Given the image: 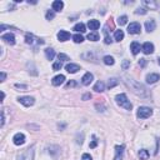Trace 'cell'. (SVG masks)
Instances as JSON below:
<instances>
[{
	"label": "cell",
	"instance_id": "obj_7",
	"mask_svg": "<svg viewBox=\"0 0 160 160\" xmlns=\"http://www.w3.org/2000/svg\"><path fill=\"white\" fill-rule=\"evenodd\" d=\"M13 142H14L15 145H23V144L25 143V135L21 134V133H18V134L14 135Z\"/></svg>",
	"mask_w": 160,
	"mask_h": 160
},
{
	"label": "cell",
	"instance_id": "obj_11",
	"mask_svg": "<svg viewBox=\"0 0 160 160\" xmlns=\"http://www.w3.org/2000/svg\"><path fill=\"white\" fill-rule=\"evenodd\" d=\"M65 69L68 73H70V74H75L78 70H80V66L78 65V64H73V63H70V64H68V65L65 66Z\"/></svg>",
	"mask_w": 160,
	"mask_h": 160
},
{
	"label": "cell",
	"instance_id": "obj_28",
	"mask_svg": "<svg viewBox=\"0 0 160 160\" xmlns=\"http://www.w3.org/2000/svg\"><path fill=\"white\" fill-rule=\"evenodd\" d=\"M88 39L91 40V41H98L99 40V34L96 31H93V33L88 34Z\"/></svg>",
	"mask_w": 160,
	"mask_h": 160
},
{
	"label": "cell",
	"instance_id": "obj_33",
	"mask_svg": "<svg viewBox=\"0 0 160 160\" xmlns=\"http://www.w3.org/2000/svg\"><path fill=\"white\" fill-rule=\"evenodd\" d=\"M73 39H74V41H75L77 44L83 43V41H84V38H83L81 35H80V34H75V35L73 36Z\"/></svg>",
	"mask_w": 160,
	"mask_h": 160
},
{
	"label": "cell",
	"instance_id": "obj_39",
	"mask_svg": "<svg viewBox=\"0 0 160 160\" xmlns=\"http://www.w3.org/2000/svg\"><path fill=\"white\" fill-rule=\"evenodd\" d=\"M146 64H148V60L146 59H140L139 60V65L142 66V68H144V66L146 65Z\"/></svg>",
	"mask_w": 160,
	"mask_h": 160
},
{
	"label": "cell",
	"instance_id": "obj_35",
	"mask_svg": "<svg viewBox=\"0 0 160 160\" xmlns=\"http://www.w3.org/2000/svg\"><path fill=\"white\" fill-rule=\"evenodd\" d=\"M54 16H55L54 10H49L46 13V20H51V19H54Z\"/></svg>",
	"mask_w": 160,
	"mask_h": 160
},
{
	"label": "cell",
	"instance_id": "obj_4",
	"mask_svg": "<svg viewBox=\"0 0 160 160\" xmlns=\"http://www.w3.org/2000/svg\"><path fill=\"white\" fill-rule=\"evenodd\" d=\"M18 160H34V149H26L25 153L20 154L18 157Z\"/></svg>",
	"mask_w": 160,
	"mask_h": 160
},
{
	"label": "cell",
	"instance_id": "obj_22",
	"mask_svg": "<svg viewBox=\"0 0 160 160\" xmlns=\"http://www.w3.org/2000/svg\"><path fill=\"white\" fill-rule=\"evenodd\" d=\"M45 56H46L48 60H53V59H54V56H55V51L53 50V49H50V48L45 49Z\"/></svg>",
	"mask_w": 160,
	"mask_h": 160
},
{
	"label": "cell",
	"instance_id": "obj_32",
	"mask_svg": "<svg viewBox=\"0 0 160 160\" xmlns=\"http://www.w3.org/2000/svg\"><path fill=\"white\" fill-rule=\"evenodd\" d=\"M126 23H128V16H125V15H123V16H120L118 19V24L119 25H125Z\"/></svg>",
	"mask_w": 160,
	"mask_h": 160
},
{
	"label": "cell",
	"instance_id": "obj_30",
	"mask_svg": "<svg viewBox=\"0 0 160 160\" xmlns=\"http://www.w3.org/2000/svg\"><path fill=\"white\" fill-rule=\"evenodd\" d=\"M143 4H144V5H146L148 8H150V9H157V8H158L157 3H154V1H146V0H144Z\"/></svg>",
	"mask_w": 160,
	"mask_h": 160
},
{
	"label": "cell",
	"instance_id": "obj_27",
	"mask_svg": "<svg viewBox=\"0 0 160 160\" xmlns=\"http://www.w3.org/2000/svg\"><path fill=\"white\" fill-rule=\"evenodd\" d=\"M73 30H75V31H78V33H85L86 30H85V25L83 24V23H79V24H77L74 26V29Z\"/></svg>",
	"mask_w": 160,
	"mask_h": 160
},
{
	"label": "cell",
	"instance_id": "obj_16",
	"mask_svg": "<svg viewBox=\"0 0 160 160\" xmlns=\"http://www.w3.org/2000/svg\"><path fill=\"white\" fill-rule=\"evenodd\" d=\"M51 6H53V10L54 11H60L64 8V3L62 1V0H55Z\"/></svg>",
	"mask_w": 160,
	"mask_h": 160
},
{
	"label": "cell",
	"instance_id": "obj_19",
	"mask_svg": "<svg viewBox=\"0 0 160 160\" xmlns=\"http://www.w3.org/2000/svg\"><path fill=\"white\" fill-rule=\"evenodd\" d=\"M94 90H95V91H98V93H103V91L105 90V84L99 80V81L94 85Z\"/></svg>",
	"mask_w": 160,
	"mask_h": 160
},
{
	"label": "cell",
	"instance_id": "obj_23",
	"mask_svg": "<svg viewBox=\"0 0 160 160\" xmlns=\"http://www.w3.org/2000/svg\"><path fill=\"white\" fill-rule=\"evenodd\" d=\"M114 38H115L116 41H121L124 39V31H123V30H115V33H114Z\"/></svg>",
	"mask_w": 160,
	"mask_h": 160
},
{
	"label": "cell",
	"instance_id": "obj_46",
	"mask_svg": "<svg viewBox=\"0 0 160 160\" xmlns=\"http://www.w3.org/2000/svg\"><path fill=\"white\" fill-rule=\"evenodd\" d=\"M158 63H159V65H160V58L158 59Z\"/></svg>",
	"mask_w": 160,
	"mask_h": 160
},
{
	"label": "cell",
	"instance_id": "obj_37",
	"mask_svg": "<svg viewBox=\"0 0 160 160\" xmlns=\"http://www.w3.org/2000/svg\"><path fill=\"white\" fill-rule=\"evenodd\" d=\"M135 14H142V15H144V14H146V9H144V8H139V9H136L135 10Z\"/></svg>",
	"mask_w": 160,
	"mask_h": 160
},
{
	"label": "cell",
	"instance_id": "obj_17",
	"mask_svg": "<svg viewBox=\"0 0 160 160\" xmlns=\"http://www.w3.org/2000/svg\"><path fill=\"white\" fill-rule=\"evenodd\" d=\"M140 49H142V46H140V44L136 43V41H134V43L130 44V50H131V53H133L134 55L138 54V53L140 51Z\"/></svg>",
	"mask_w": 160,
	"mask_h": 160
},
{
	"label": "cell",
	"instance_id": "obj_18",
	"mask_svg": "<svg viewBox=\"0 0 160 160\" xmlns=\"http://www.w3.org/2000/svg\"><path fill=\"white\" fill-rule=\"evenodd\" d=\"M159 80V74H149V75H146V83H149V84H154V83H157Z\"/></svg>",
	"mask_w": 160,
	"mask_h": 160
},
{
	"label": "cell",
	"instance_id": "obj_36",
	"mask_svg": "<svg viewBox=\"0 0 160 160\" xmlns=\"http://www.w3.org/2000/svg\"><path fill=\"white\" fill-rule=\"evenodd\" d=\"M129 66H130V62H129V60H124L123 64H121V68H123V70H126Z\"/></svg>",
	"mask_w": 160,
	"mask_h": 160
},
{
	"label": "cell",
	"instance_id": "obj_6",
	"mask_svg": "<svg viewBox=\"0 0 160 160\" xmlns=\"http://www.w3.org/2000/svg\"><path fill=\"white\" fill-rule=\"evenodd\" d=\"M18 100L25 106H31V105H34V103H35V99L33 96H21V98H19Z\"/></svg>",
	"mask_w": 160,
	"mask_h": 160
},
{
	"label": "cell",
	"instance_id": "obj_2",
	"mask_svg": "<svg viewBox=\"0 0 160 160\" xmlns=\"http://www.w3.org/2000/svg\"><path fill=\"white\" fill-rule=\"evenodd\" d=\"M115 100H116V104L120 105L121 108H124V109H126V110H131V109H133L131 103L128 100V98H126V95H125V94H119V95H116V96H115Z\"/></svg>",
	"mask_w": 160,
	"mask_h": 160
},
{
	"label": "cell",
	"instance_id": "obj_45",
	"mask_svg": "<svg viewBox=\"0 0 160 160\" xmlns=\"http://www.w3.org/2000/svg\"><path fill=\"white\" fill-rule=\"evenodd\" d=\"M5 78H6V74L3 71V73H1V81H4V80H5Z\"/></svg>",
	"mask_w": 160,
	"mask_h": 160
},
{
	"label": "cell",
	"instance_id": "obj_5",
	"mask_svg": "<svg viewBox=\"0 0 160 160\" xmlns=\"http://www.w3.org/2000/svg\"><path fill=\"white\" fill-rule=\"evenodd\" d=\"M140 30H142V26H140L139 23H130L128 26L129 34H139Z\"/></svg>",
	"mask_w": 160,
	"mask_h": 160
},
{
	"label": "cell",
	"instance_id": "obj_44",
	"mask_svg": "<svg viewBox=\"0 0 160 160\" xmlns=\"http://www.w3.org/2000/svg\"><path fill=\"white\" fill-rule=\"evenodd\" d=\"M96 145H98V142H96V140H94V142L90 144V148H91V149H94V148L96 146Z\"/></svg>",
	"mask_w": 160,
	"mask_h": 160
},
{
	"label": "cell",
	"instance_id": "obj_9",
	"mask_svg": "<svg viewBox=\"0 0 160 160\" xmlns=\"http://www.w3.org/2000/svg\"><path fill=\"white\" fill-rule=\"evenodd\" d=\"M1 40L6 41V43H8V44H10V45H14V44H15V36H14L11 33L4 34V35L1 36Z\"/></svg>",
	"mask_w": 160,
	"mask_h": 160
},
{
	"label": "cell",
	"instance_id": "obj_42",
	"mask_svg": "<svg viewBox=\"0 0 160 160\" xmlns=\"http://www.w3.org/2000/svg\"><path fill=\"white\" fill-rule=\"evenodd\" d=\"M81 160H93V159H91V157H90L89 154H83Z\"/></svg>",
	"mask_w": 160,
	"mask_h": 160
},
{
	"label": "cell",
	"instance_id": "obj_29",
	"mask_svg": "<svg viewBox=\"0 0 160 160\" xmlns=\"http://www.w3.org/2000/svg\"><path fill=\"white\" fill-rule=\"evenodd\" d=\"M118 84H119V80H118V79H115V78H111V79H109V83H108V88H109V89H111V88L116 86Z\"/></svg>",
	"mask_w": 160,
	"mask_h": 160
},
{
	"label": "cell",
	"instance_id": "obj_25",
	"mask_svg": "<svg viewBox=\"0 0 160 160\" xmlns=\"http://www.w3.org/2000/svg\"><path fill=\"white\" fill-rule=\"evenodd\" d=\"M104 34H105V39H104V43L105 44H111V38H110L109 35V29H108V26H105L104 28Z\"/></svg>",
	"mask_w": 160,
	"mask_h": 160
},
{
	"label": "cell",
	"instance_id": "obj_15",
	"mask_svg": "<svg viewBox=\"0 0 160 160\" xmlns=\"http://www.w3.org/2000/svg\"><path fill=\"white\" fill-rule=\"evenodd\" d=\"M91 81H93V74H90V73H86V74L81 78L83 85H89Z\"/></svg>",
	"mask_w": 160,
	"mask_h": 160
},
{
	"label": "cell",
	"instance_id": "obj_38",
	"mask_svg": "<svg viewBox=\"0 0 160 160\" xmlns=\"http://www.w3.org/2000/svg\"><path fill=\"white\" fill-rule=\"evenodd\" d=\"M73 86H77V81H75V80H70V81H68L66 88H73Z\"/></svg>",
	"mask_w": 160,
	"mask_h": 160
},
{
	"label": "cell",
	"instance_id": "obj_1",
	"mask_svg": "<svg viewBox=\"0 0 160 160\" xmlns=\"http://www.w3.org/2000/svg\"><path fill=\"white\" fill-rule=\"evenodd\" d=\"M124 81L128 85V88H130V90L133 91V93H135L136 95H139V96H142V98L149 96V94H148L145 86L142 85L139 81H136V80H131V79H126V80H124Z\"/></svg>",
	"mask_w": 160,
	"mask_h": 160
},
{
	"label": "cell",
	"instance_id": "obj_14",
	"mask_svg": "<svg viewBox=\"0 0 160 160\" xmlns=\"http://www.w3.org/2000/svg\"><path fill=\"white\" fill-rule=\"evenodd\" d=\"M64 80H65V77L64 75H56L55 78H53V85L54 86H59V85H62V84L64 83Z\"/></svg>",
	"mask_w": 160,
	"mask_h": 160
},
{
	"label": "cell",
	"instance_id": "obj_24",
	"mask_svg": "<svg viewBox=\"0 0 160 160\" xmlns=\"http://www.w3.org/2000/svg\"><path fill=\"white\" fill-rule=\"evenodd\" d=\"M103 62H104L105 65H114V63H115V60H114L113 56L110 55H106L104 56V59H103Z\"/></svg>",
	"mask_w": 160,
	"mask_h": 160
},
{
	"label": "cell",
	"instance_id": "obj_43",
	"mask_svg": "<svg viewBox=\"0 0 160 160\" xmlns=\"http://www.w3.org/2000/svg\"><path fill=\"white\" fill-rule=\"evenodd\" d=\"M90 98H91V94H90V93L83 95V100H88V99H90Z\"/></svg>",
	"mask_w": 160,
	"mask_h": 160
},
{
	"label": "cell",
	"instance_id": "obj_31",
	"mask_svg": "<svg viewBox=\"0 0 160 160\" xmlns=\"http://www.w3.org/2000/svg\"><path fill=\"white\" fill-rule=\"evenodd\" d=\"M63 68V63L60 62V60H58V62H55L54 64H53V69H54L55 71H58V70H60Z\"/></svg>",
	"mask_w": 160,
	"mask_h": 160
},
{
	"label": "cell",
	"instance_id": "obj_10",
	"mask_svg": "<svg viewBox=\"0 0 160 160\" xmlns=\"http://www.w3.org/2000/svg\"><path fill=\"white\" fill-rule=\"evenodd\" d=\"M123 153H124V145L115 146V157H114V160H121L123 159Z\"/></svg>",
	"mask_w": 160,
	"mask_h": 160
},
{
	"label": "cell",
	"instance_id": "obj_34",
	"mask_svg": "<svg viewBox=\"0 0 160 160\" xmlns=\"http://www.w3.org/2000/svg\"><path fill=\"white\" fill-rule=\"evenodd\" d=\"M58 58H59V60H60V62H68V60H70L69 59V56H68L66 54H64V53H60V54L58 55Z\"/></svg>",
	"mask_w": 160,
	"mask_h": 160
},
{
	"label": "cell",
	"instance_id": "obj_12",
	"mask_svg": "<svg viewBox=\"0 0 160 160\" xmlns=\"http://www.w3.org/2000/svg\"><path fill=\"white\" fill-rule=\"evenodd\" d=\"M58 39L60 41H66L70 39V33L69 31H65V30H60L58 33Z\"/></svg>",
	"mask_w": 160,
	"mask_h": 160
},
{
	"label": "cell",
	"instance_id": "obj_13",
	"mask_svg": "<svg viewBox=\"0 0 160 160\" xmlns=\"http://www.w3.org/2000/svg\"><path fill=\"white\" fill-rule=\"evenodd\" d=\"M155 28H157V23H155V20H153V19H150V20H146L145 23V29L146 31H154Z\"/></svg>",
	"mask_w": 160,
	"mask_h": 160
},
{
	"label": "cell",
	"instance_id": "obj_8",
	"mask_svg": "<svg viewBox=\"0 0 160 160\" xmlns=\"http://www.w3.org/2000/svg\"><path fill=\"white\" fill-rule=\"evenodd\" d=\"M142 50H143V53L144 54H153L154 53V45L151 44V43H149V41H146L145 44L142 46Z\"/></svg>",
	"mask_w": 160,
	"mask_h": 160
},
{
	"label": "cell",
	"instance_id": "obj_3",
	"mask_svg": "<svg viewBox=\"0 0 160 160\" xmlns=\"http://www.w3.org/2000/svg\"><path fill=\"white\" fill-rule=\"evenodd\" d=\"M151 114H153V110L150 108H148V106H140L138 109V113H136V116H138L139 119H146Z\"/></svg>",
	"mask_w": 160,
	"mask_h": 160
},
{
	"label": "cell",
	"instance_id": "obj_41",
	"mask_svg": "<svg viewBox=\"0 0 160 160\" xmlns=\"http://www.w3.org/2000/svg\"><path fill=\"white\" fill-rule=\"evenodd\" d=\"M15 88H18V89H24V90L28 89V86H26V85H21V84H15Z\"/></svg>",
	"mask_w": 160,
	"mask_h": 160
},
{
	"label": "cell",
	"instance_id": "obj_20",
	"mask_svg": "<svg viewBox=\"0 0 160 160\" xmlns=\"http://www.w3.org/2000/svg\"><path fill=\"white\" fill-rule=\"evenodd\" d=\"M88 26H89L91 30H96V29H99V26H100V21L99 20H89Z\"/></svg>",
	"mask_w": 160,
	"mask_h": 160
},
{
	"label": "cell",
	"instance_id": "obj_40",
	"mask_svg": "<svg viewBox=\"0 0 160 160\" xmlns=\"http://www.w3.org/2000/svg\"><path fill=\"white\" fill-rule=\"evenodd\" d=\"M4 124H5V111H1V128L4 126Z\"/></svg>",
	"mask_w": 160,
	"mask_h": 160
},
{
	"label": "cell",
	"instance_id": "obj_26",
	"mask_svg": "<svg viewBox=\"0 0 160 160\" xmlns=\"http://www.w3.org/2000/svg\"><path fill=\"white\" fill-rule=\"evenodd\" d=\"M139 158H140V160H148V158H149V151L145 149H142L139 151Z\"/></svg>",
	"mask_w": 160,
	"mask_h": 160
},
{
	"label": "cell",
	"instance_id": "obj_21",
	"mask_svg": "<svg viewBox=\"0 0 160 160\" xmlns=\"http://www.w3.org/2000/svg\"><path fill=\"white\" fill-rule=\"evenodd\" d=\"M35 40H39V39H36V38L34 36L33 34H26V35H25V41H26V44L33 45L34 43H35Z\"/></svg>",
	"mask_w": 160,
	"mask_h": 160
}]
</instances>
